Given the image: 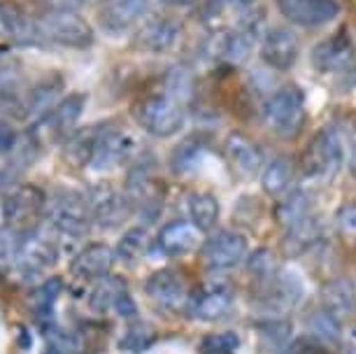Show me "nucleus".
<instances>
[{"label":"nucleus","mask_w":356,"mask_h":354,"mask_svg":"<svg viewBox=\"0 0 356 354\" xmlns=\"http://www.w3.org/2000/svg\"><path fill=\"white\" fill-rule=\"evenodd\" d=\"M84 105H86L84 93H68V96L58 100L47 115H42L31 126L29 138L35 143L38 150L65 143V140L72 136V131H75L79 117H82V112H84Z\"/></svg>","instance_id":"nucleus-1"},{"label":"nucleus","mask_w":356,"mask_h":354,"mask_svg":"<svg viewBox=\"0 0 356 354\" xmlns=\"http://www.w3.org/2000/svg\"><path fill=\"white\" fill-rule=\"evenodd\" d=\"M38 31L42 42L70 47V49H89L96 40L91 24L75 10H47L38 17Z\"/></svg>","instance_id":"nucleus-2"},{"label":"nucleus","mask_w":356,"mask_h":354,"mask_svg":"<svg viewBox=\"0 0 356 354\" xmlns=\"http://www.w3.org/2000/svg\"><path fill=\"white\" fill-rule=\"evenodd\" d=\"M264 119L275 133L293 138L305 126V96L296 84H286L273 93L264 105Z\"/></svg>","instance_id":"nucleus-3"},{"label":"nucleus","mask_w":356,"mask_h":354,"mask_svg":"<svg viewBox=\"0 0 356 354\" xmlns=\"http://www.w3.org/2000/svg\"><path fill=\"white\" fill-rule=\"evenodd\" d=\"M136 119L147 133L156 138H170L182 131L184 126V110L179 100H175L168 93L145 98L136 108Z\"/></svg>","instance_id":"nucleus-4"},{"label":"nucleus","mask_w":356,"mask_h":354,"mask_svg":"<svg viewBox=\"0 0 356 354\" xmlns=\"http://www.w3.org/2000/svg\"><path fill=\"white\" fill-rule=\"evenodd\" d=\"M342 159H345V150H342V140L338 131L324 129L314 136L305 152V175L312 179H321V182H331L342 168Z\"/></svg>","instance_id":"nucleus-5"},{"label":"nucleus","mask_w":356,"mask_h":354,"mask_svg":"<svg viewBox=\"0 0 356 354\" xmlns=\"http://www.w3.org/2000/svg\"><path fill=\"white\" fill-rule=\"evenodd\" d=\"M47 219H49L51 229H56L63 236L82 238L91 229L93 215L86 198L77 196V193H61V196L51 198Z\"/></svg>","instance_id":"nucleus-6"},{"label":"nucleus","mask_w":356,"mask_h":354,"mask_svg":"<svg viewBox=\"0 0 356 354\" xmlns=\"http://www.w3.org/2000/svg\"><path fill=\"white\" fill-rule=\"evenodd\" d=\"M47 208V196L38 186L33 184H22L15 191L8 193L3 203V217L8 229L17 233H29L33 224L42 217Z\"/></svg>","instance_id":"nucleus-7"},{"label":"nucleus","mask_w":356,"mask_h":354,"mask_svg":"<svg viewBox=\"0 0 356 354\" xmlns=\"http://www.w3.org/2000/svg\"><path fill=\"white\" fill-rule=\"evenodd\" d=\"M312 65L324 75H345L352 72L356 65L354 45L347 31H335L333 35L314 47L312 51Z\"/></svg>","instance_id":"nucleus-8"},{"label":"nucleus","mask_w":356,"mask_h":354,"mask_svg":"<svg viewBox=\"0 0 356 354\" xmlns=\"http://www.w3.org/2000/svg\"><path fill=\"white\" fill-rule=\"evenodd\" d=\"M282 17L293 26L319 29L340 17L338 0H277Z\"/></svg>","instance_id":"nucleus-9"},{"label":"nucleus","mask_w":356,"mask_h":354,"mask_svg":"<svg viewBox=\"0 0 356 354\" xmlns=\"http://www.w3.org/2000/svg\"><path fill=\"white\" fill-rule=\"evenodd\" d=\"M182 38V24L172 17H152L138 29L133 47L147 54H168Z\"/></svg>","instance_id":"nucleus-10"},{"label":"nucleus","mask_w":356,"mask_h":354,"mask_svg":"<svg viewBox=\"0 0 356 354\" xmlns=\"http://www.w3.org/2000/svg\"><path fill=\"white\" fill-rule=\"evenodd\" d=\"M86 200H89L93 219H96L100 226H107V229L119 226L133 212V205L129 196H126V191L114 189L112 184L91 186Z\"/></svg>","instance_id":"nucleus-11"},{"label":"nucleus","mask_w":356,"mask_h":354,"mask_svg":"<svg viewBox=\"0 0 356 354\" xmlns=\"http://www.w3.org/2000/svg\"><path fill=\"white\" fill-rule=\"evenodd\" d=\"M300 56V40L291 29H270L261 40V58L273 70H291Z\"/></svg>","instance_id":"nucleus-12"},{"label":"nucleus","mask_w":356,"mask_h":354,"mask_svg":"<svg viewBox=\"0 0 356 354\" xmlns=\"http://www.w3.org/2000/svg\"><path fill=\"white\" fill-rule=\"evenodd\" d=\"M58 259V247L56 243L44 236L40 231H29L26 236H22V245L17 252V264L24 273L38 275L47 268H51Z\"/></svg>","instance_id":"nucleus-13"},{"label":"nucleus","mask_w":356,"mask_h":354,"mask_svg":"<svg viewBox=\"0 0 356 354\" xmlns=\"http://www.w3.org/2000/svg\"><path fill=\"white\" fill-rule=\"evenodd\" d=\"M131 138L126 136L122 129H114V126H103L98 133L96 147H93L91 154V168L98 172H107L117 168L119 163H124V159L131 152Z\"/></svg>","instance_id":"nucleus-14"},{"label":"nucleus","mask_w":356,"mask_h":354,"mask_svg":"<svg viewBox=\"0 0 356 354\" xmlns=\"http://www.w3.org/2000/svg\"><path fill=\"white\" fill-rule=\"evenodd\" d=\"M147 12H149V0H105L103 8L98 10V24L112 35H119L143 22Z\"/></svg>","instance_id":"nucleus-15"},{"label":"nucleus","mask_w":356,"mask_h":354,"mask_svg":"<svg viewBox=\"0 0 356 354\" xmlns=\"http://www.w3.org/2000/svg\"><path fill=\"white\" fill-rule=\"evenodd\" d=\"M145 289H147V296H149L154 303L163 305V308H170V310L184 308L186 298H189V287H186L184 275L172 268L156 271L147 280Z\"/></svg>","instance_id":"nucleus-16"},{"label":"nucleus","mask_w":356,"mask_h":354,"mask_svg":"<svg viewBox=\"0 0 356 354\" xmlns=\"http://www.w3.org/2000/svg\"><path fill=\"white\" fill-rule=\"evenodd\" d=\"M247 255V240L240 233L221 231L203 245V257L212 271L235 268Z\"/></svg>","instance_id":"nucleus-17"},{"label":"nucleus","mask_w":356,"mask_h":354,"mask_svg":"<svg viewBox=\"0 0 356 354\" xmlns=\"http://www.w3.org/2000/svg\"><path fill=\"white\" fill-rule=\"evenodd\" d=\"M0 31L15 45H38L42 42L38 31V19H31L17 0H0Z\"/></svg>","instance_id":"nucleus-18"},{"label":"nucleus","mask_w":356,"mask_h":354,"mask_svg":"<svg viewBox=\"0 0 356 354\" xmlns=\"http://www.w3.org/2000/svg\"><path fill=\"white\" fill-rule=\"evenodd\" d=\"M200 236H203V231L191 219H175V222L165 224L161 229L156 243L165 257H184L196 250Z\"/></svg>","instance_id":"nucleus-19"},{"label":"nucleus","mask_w":356,"mask_h":354,"mask_svg":"<svg viewBox=\"0 0 356 354\" xmlns=\"http://www.w3.org/2000/svg\"><path fill=\"white\" fill-rule=\"evenodd\" d=\"M254 29H257V26L247 24L235 31L221 33L217 40V47H214V54H217L219 61H224L228 65H243L247 58L252 56V49L259 40V33Z\"/></svg>","instance_id":"nucleus-20"},{"label":"nucleus","mask_w":356,"mask_h":354,"mask_svg":"<svg viewBox=\"0 0 356 354\" xmlns=\"http://www.w3.org/2000/svg\"><path fill=\"white\" fill-rule=\"evenodd\" d=\"M126 196H129L133 208H140V212L149 215L154 219V212H159L163 196H161V186L147 170L131 172L129 186H126Z\"/></svg>","instance_id":"nucleus-21"},{"label":"nucleus","mask_w":356,"mask_h":354,"mask_svg":"<svg viewBox=\"0 0 356 354\" xmlns=\"http://www.w3.org/2000/svg\"><path fill=\"white\" fill-rule=\"evenodd\" d=\"M114 266V252L103 243H93L84 247L72 262V273L82 280L105 277Z\"/></svg>","instance_id":"nucleus-22"},{"label":"nucleus","mask_w":356,"mask_h":354,"mask_svg":"<svg viewBox=\"0 0 356 354\" xmlns=\"http://www.w3.org/2000/svg\"><path fill=\"white\" fill-rule=\"evenodd\" d=\"M58 93H61V79H56V82H49V79L47 82H38L29 93H24L17 117L33 119V124H35L40 117L47 115L54 108L51 103H58Z\"/></svg>","instance_id":"nucleus-23"},{"label":"nucleus","mask_w":356,"mask_h":354,"mask_svg":"<svg viewBox=\"0 0 356 354\" xmlns=\"http://www.w3.org/2000/svg\"><path fill=\"white\" fill-rule=\"evenodd\" d=\"M226 154L231 159V163L235 166V170L243 172L245 177H254L264 166V154L250 138L233 133L226 140Z\"/></svg>","instance_id":"nucleus-24"},{"label":"nucleus","mask_w":356,"mask_h":354,"mask_svg":"<svg viewBox=\"0 0 356 354\" xmlns=\"http://www.w3.org/2000/svg\"><path fill=\"white\" fill-rule=\"evenodd\" d=\"M233 305V293L228 289H210L198 293L189 303L191 317L203 319V322H217V319L226 317Z\"/></svg>","instance_id":"nucleus-25"},{"label":"nucleus","mask_w":356,"mask_h":354,"mask_svg":"<svg viewBox=\"0 0 356 354\" xmlns=\"http://www.w3.org/2000/svg\"><path fill=\"white\" fill-rule=\"evenodd\" d=\"M324 310H328L331 315L342 322V319L352 317L354 310H356V291H354V284L349 280L340 277V280H333V282L326 284L324 293Z\"/></svg>","instance_id":"nucleus-26"},{"label":"nucleus","mask_w":356,"mask_h":354,"mask_svg":"<svg viewBox=\"0 0 356 354\" xmlns=\"http://www.w3.org/2000/svg\"><path fill=\"white\" fill-rule=\"evenodd\" d=\"M100 129H103V126H91V129L72 133V136L63 143L65 161H68L70 166H75V168H84V166H89Z\"/></svg>","instance_id":"nucleus-27"},{"label":"nucleus","mask_w":356,"mask_h":354,"mask_svg":"<svg viewBox=\"0 0 356 354\" xmlns=\"http://www.w3.org/2000/svg\"><path fill=\"white\" fill-rule=\"evenodd\" d=\"M312 217V193H307L305 189H293L284 193V198L277 205V219L286 229L300 224L303 219Z\"/></svg>","instance_id":"nucleus-28"},{"label":"nucleus","mask_w":356,"mask_h":354,"mask_svg":"<svg viewBox=\"0 0 356 354\" xmlns=\"http://www.w3.org/2000/svg\"><path fill=\"white\" fill-rule=\"evenodd\" d=\"M291 179H293V163L286 156H280L273 163L266 166L264 175H261V184H264V191L270 193V196H282L291 186Z\"/></svg>","instance_id":"nucleus-29"},{"label":"nucleus","mask_w":356,"mask_h":354,"mask_svg":"<svg viewBox=\"0 0 356 354\" xmlns=\"http://www.w3.org/2000/svg\"><path fill=\"white\" fill-rule=\"evenodd\" d=\"M189 215L191 222L200 231H212L219 222V203L212 193H193L189 198Z\"/></svg>","instance_id":"nucleus-30"},{"label":"nucleus","mask_w":356,"mask_h":354,"mask_svg":"<svg viewBox=\"0 0 356 354\" xmlns=\"http://www.w3.org/2000/svg\"><path fill=\"white\" fill-rule=\"evenodd\" d=\"M24 98V77L17 68H0V110L17 115Z\"/></svg>","instance_id":"nucleus-31"},{"label":"nucleus","mask_w":356,"mask_h":354,"mask_svg":"<svg viewBox=\"0 0 356 354\" xmlns=\"http://www.w3.org/2000/svg\"><path fill=\"white\" fill-rule=\"evenodd\" d=\"M124 293V282L119 277H98L96 287L91 289V296H89V305L91 310L96 312H105L107 308H112L117 303V298Z\"/></svg>","instance_id":"nucleus-32"},{"label":"nucleus","mask_w":356,"mask_h":354,"mask_svg":"<svg viewBox=\"0 0 356 354\" xmlns=\"http://www.w3.org/2000/svg\"><path fill=\"white\" fill-rule=\"evenodd\" d=\"M317 238H319L317 219L307 217L300 224H296V226L289 229L286 238H284V247L289 250V255H300V252H303L307 245H312Z\"/></svg>","instance_id":"nucleus-33"},{"label":"nucleus","mask_w":356,"mask_h":354,"mask_svg":"<svg viewBox=\"0 0 356 354\" xmlns=\"http://www.w3.org/2000/svg\"><path fill=\"white\" fill-rule=\"evenodd\" d=\"M119 259L129 264L140 262L147 252H149V236H147L145 229H131L129 233H124V238L119 240Z\"/></svg>","instance_id":"nucleus-34"},{"label":"nucleus","mask_w":356,"mask_h":354,"mask_svg":"<svg viewBox=\"0 0 356 354\" xmlns=\"http://www.w3.org/2000/svg\"><path fill=\"white\" fill-rule=\"evenodd\" d=\"M307 324H310V331L321 340V343H338L340 340V322L324 308L312 312L310 319H307Z\"/></svg>","instance_id":"nucleus-35"},{"label":"nucleus","mask_w":356,"mask_h":354,"mask_svg":"<svg viewBox=\"0 0 356 354\" xmlns=\"http://www.w3.org/2000/svg\"><path fill=\"white\" fill-rule=\"evenodd\" d=\"M200 154H203V143H200V140L196 138L184 140L172 154V168L177 172H186V170L196 168V163L200 161Z\"/></svg>","instance_id":"nucleus-36"},{"label":"nucleus","mask_w":356,"mask_h":354,"mask_svg":"<svg viewBox=\"0 0 356 354\" xmlns=\"http://www.w3.org/2000/svg\"><path fill=\"white\" fill-rule=\"evenodd\" d=\"M154 340H156V333H154L149 324H136V326H131L129 333L124 336L122 347H126V350H131V352H145Z\"/></svg>","instance_id":"nucleus-37"},{"label":"nucleus","mask_w":356,"mask_h":354,"mask_svg":"<svg viewBox=\"0 0 356 354\" xmlns=\"http://www.w3.org/2000/svg\"><path fill=\"white\" fill-rule=\"evenodd\" d=\"M61 289H63V282L58 277H51L49 282H44L40 289L35 291V310L38 312H42V310H47V312H51V308H54V303H56V298H58V293H61Z\"/></svg>","instance_id":"nucleus-38"},{"label":"nucleus","mask_w":356,"mask_h":354,"mask_svg":"<svg viewBox=\"0 0 356 354\" xmlns=\"http://www.w3.org/2000/svg\"><path fill=\"white\" fill-rule=\"evenodd\" d=\"M261 338H264L268 347H273V350H282L284 345H291L289 343V324L286 322L264 324L261 326Z\"/></svg>","instance_id":"nucleus-39"},{"label":"nucleus","mask_w":356,"mask_h":354,"mask_svg":"<svg viewBox=\"0 0 356 354\" xmlns=\"http://www.w3.org/2000/svg\"><path fill=\"white\" fill-rule=\"evenodd\" d=\"M238 347V338L233 333H221V336H207L200 345V354H233Z\"/></svg>","instance_id":"nucleus-40"},{"label":"nucleus","mask_w":356,"mask_h":354,"mask_svg":"<svg viewBox=\"0 0 356 354\" xmlns=\"http://www.w3.org/2000/svg\"><path fill=\"white\" fill-rule=\"evenodd\" d=\"M19 245H22V236L12 229H0V264H8L17 259Z\"/></svg>","instance_id":"nucleus-41"},{"label":"nucleus","mask_w":356,"mask_h":354,"mask_svg":"<svg viewBox=\"0 0 356 354\" xmlns=\"http://www.w3.org/2000/svg\"><path fill=\"white\" fill-rule=\"evenodd\" d=\"M250 271H252V275H257V277L273 275L275 259H273L270 252H268V250H257V252H254V257L250 259Z\"/></svg>","instance_id":"nucleus-42"},{"label":"nucleus","mask_w":356,"mask_h":354,"mask_svg":"<svg viewBox=\"0 0 356 354\" xmlns=\"http://www.w3.org/2000/svg\"><path fill=\"white\" fill-rule=\"evenodd\" d=\"M338 226L345 236L356 238V203L342 205L340 212H338Z\"/></svg>","instance_id":"nucleus-43"},{"label":"nucleus","mask_w":356,"mask_h":354,"mask_svg":"<svg viewBox=\"0 0 356 354\" xmlns=\"http://www.w3.org/2000/svg\"><path fill=\"white\" fill-rule=\"evenodd\" d=\"M17 129L12 126L10 122H5V119H0V156L8 154L17 147Z\"/></svg>","instance_id":"nucleus-44"},{"label":"nucleus","mask_w":356,"mask_h":354,"mask_svg":"<svg viewBox=\"0 0 356 354\" xmlns=\"http://www.w3.org/2000/svg\"><path fill=\"white\" fill-rule=\"evenodd\" d=\"M284 354H328V350H324L319 343H314L310 338H298L296 343L286 347Z\"/></svg>","instance_id":"nucleus-45"},{"label":"nucleus","mask_w":356,"mask_h":354,"mask_svg":"<svg viewBox=\"0 0 356 354\" xmlns=\"http://www.w3.org/2000/svg\"><path fill=\"white\" fill-rule=\"evenodd\" d=\"M114 308L119 310V315H124V317H131V315H136V303L131 300L129 293H122V296L117 298V303H114Z\"/></svg>","instance_id":"nucleus-46"},{"label":"nucleus","mask_w":356,"mask_h":354,"mask_svg":"<svg viewBox=\"0 0 356 354\" xmlns=\"http://www.w3.org/2000/svg\"><path fill=\"white\" fill-rule=\"evenodd\" d=\"M49 3H51L49 10H77L86 0H49Z\"/></svg>","instance_id":"nucleus-47"},{"label":"nucleus","mask_w":356,"mask_h":354,"mask_svg":"<svg viewBox=\"0 0 356 354\" xmlns=\"http://www.w3.org/2000/svg\"><path fill=\"white\" fill-rule=\"evenodd\" d=\"M349 170L356 177V133L352 136V145H349Z\"/></svg>","instance_id":"nucleus-48"},{"label":"nucleus","mask_w":356,"mask_h":354,"mask_svg":"<svg viewBox=\"0 0 356 354\" xmlns=\"http://www.w3.org/2000/svg\"><path fill=\"white\" fill-rule=\"evenodd\" d=\"M228 3H231V8H233V10L245 12V10H250V8H252L254 0H228Z\"/></svg>","instance_id":"nucleus-49"},{"label":"nucleus","mask_w":356,"mask_h":354,"mask_svg":"<svg viewBox=\"0 0 356 354\" xmlns=\"http://www.w3.org/2000/svg\"><path fill=\"white\" fill-rule=\"evenodd\" d=\"M42 354H68V352H65L63 347H58V345L49 343V345L44 347V352H42Z\"/></svg>","instance_id":"nucleus-50"},{"label":"nucleus","mask_w":356,"mask_h":354,"mask_svg":"<svg viewBox=\"0 0 356 354\" xmlns=\"http://www.w3.org/2000/svg\"><path fill=\"white\" fill-rule=\"evenodd\" d=\"M165 5H191L196 3V0H163Z\"/></svg>","instance_id":"nucleus-51"}]
</instances>
